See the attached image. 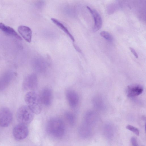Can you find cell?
Here are the masks:
<instances>
[{
	"mask_svg": "<svg viewBox=\"0 0 146 146\" xmlns=\"http://www.w3.org/2000/svg\"><path fill=\"white\" fill-rule=\"evenodd\" d=\"M25 100L27 106L34 114H38L41 112L42 104L40 96L35 92L29 91L25 96Z\"/></svg>",
	"mask_w": 146,
	"mask_h": 146,
	"instance_id": "cell-1",
	"label": "cell"
},
{
	"mask_svg": "<svg viewBox=\"0 0 146 146\" xmlns=\"http://www.w3.org/2000/svg\"><path fill=\"white\" fill-rule=\"evenodd\" d=\"M34 113L27 105L20 107L18 110L16 117L20 123L27 125L33 120Z\"/></svg>",
	"mask_w": 146,
	"mask_h": 146,
	"instance_id": "cell-2",
	"label": "cell"
},
{
	"mask_svg": "<svg viewBox=\"0 0 146 146\" xmlns=\"http://www.w3.org/2000/svg\"><path fill=\"white\" fill-rule=\"evenodd\" d=\"M48 126V131L52 135L60 136L63 134L64 125L62 120L58 118H53L49 121Z\"/></svg>",
	"mask_w": 146,
	"mask_h": 146,
	"instance_id": "cell-3",
	"label": "cell"
},
{
	"mask_svg": "<svg viewBox=\"0 0 146 146\" xmlns=\"http://www.w3.org/2000/svg\"><path fill=\"white\" fill-rule=\"evenodd\" d=\"M37 76L35 74L33 73L25 78L23 82V88L25 91H33L37 88Z\"/></svg>",
	"mask_w": 146,
	"mask_h": 146,
	"instance_id": "cell-4",
	"label": "cell"
},
{
	"mask_svg": "<svg viewBox=\"0 0 146 146\" xmlns=\"http://www.w3.org/2000/svg\"><path fill=\"white\" fill-rule=\"evenodd\" d=\"M29 129L27 125L19 123L13 128V134L14 138L20 141L25 138L28 135Z\"/></svg>",
	"mask_w": 146,
	"mask_h": 146,
	"instance_id": "cell-5",
	"label": "cell"
},
{
	"mask_svg": "<svg viewBox=\"0 0 146 146\" xmlns=\"http://www.w3.org/2000/svg\"><path fill=\"white\" fill-rule=\"evenodd\" d=\"M13 115L11 110L6 107L0 109V126L6 127L11 123Z\"/></svg>",
	"mask_w": 146,
	"mask_h": 146,
	"instance_id": "cell-6",
	"label": "cell"
},
{
	"mask_svg": "<svg viewBox=\"0 0 146 146\" xmlns=\"http://www.w3.org/2000/svg\"><path fill=\"white\" fill-rule=\"evenodd\" d=\"M40 97L42 104L47 107L50 106L52 100V90L48 87L44 88L42 91Z\"/></svg>",
	"mask_w": 146,
	"mask_h": 146,
	"instance_id": "cell-7",
	"label": "cell"
},
{
	"mask_svg": "<svg viewBox=\"0 0 146 146\" xmlns=\"http://www.w3.org/2000/svg\"><path fill=\"white\" fill-rule=\"evenodd\" d=\"M66 96L70 107L73 108H76L79 101V97L77 93L74 90H68L66 91Z\"/></svg>",
	"mask_w": 146,
	"mask_h": 146,
	"instance_id": "cell-8",
	"label": "cell"
},
{
	"mask_svg": "<svg viewBox=\"0 0 146 146\" xmlns=\"http://www.w3.org/2000/svg\"><path fill=\"white\" fill-rule=\"evenodd\" d=\"M143 90V87L141 85L133 84L128 86L126 89V94L128 97H136L141 94Z\"/></svg>",
	"mask_w": 146,
	"mask_h": 146,
	"instance_id": "cell-9",
	"label": "cell"
},
{
	"mask_svg": "<svg viewBox=\"0 0 146 146\" xmlns=\"http://www.w3.org/2000/svg\"><path fill=\"white\" fill-rule=\"evenodd\" d=\"M13 76V72L7 71L0 77V90H3L9 86Z\"/></svg>",
	"mask_w": 146,
	"mask_h": 146,
	"instance_id": "cell-10",
	"label": "cell"
},
{
	"mask_svg": "<svg viewBox=\"0 0 146 146\" xmlns=\"http://www.w3.org/2000/svg\"><path fill=\"white\" fill-rule=\"evenodd\" d=\"M88 10L92 15L94 20V24L93 31L94 32H96L99 30L102 27V18L99 13L95 9L89 8Z\"/></svg>",
	"mask_w": 146,
	"mask_h": 146,
	"instance_id": "cell-11",
	"label": "cell"
},
{
	"mask_svg": "<svg viewBox=\"0 0 146 146\" xmlns=\"http://www.w3.org/2000/svg\"><path fill=\"white\" fill-rule=\"evenodd\" d=\"M47 65L45 60L40 58H36L34 60L33 62V68L36 71L40 73L44 72Z\"/></svg>",
	"mask_w": 146,
	"mask_h": 146,
	"instance_id": "cell-12",
	"label": "cell"
},
{
	"mask_svg": "<svg viewBox=\"0 0 146 146\" xmlns=\"http://www.w3.org/2000/svg\"><path fill=\"white\" fill-rule=\"evenodd\" d=\"M19 33L27 42H30L31 40L32 31L29 27L25 26H20L18 28Z\"/></svg>",
	"mask_w": 146,
	"mask_h": 146,
	"instance_id": "cell-13",
	"label": "cell"
},
{
	"mask_svg": "<svg viewBox=\"0 0 146 146\" xmlns=\"http://www.w3.org/2000/svg\"><path fill=\"white\" fill-rule=\"evenodd\" d=\"M0 29L9 35L14 37L20 40H22L21 37L13 29L1 23H0Z\"/></svg>",
	"mask_w": 146,
	"mask_h": 146,
	"instance_id": "cell-14",
	"label": "cell"
},
{
	"mask_svg": "<svg viewBox=\"0 0 146 146\" xmlns=\"http://www.w3.org/2000/svg\"><path fill=\"white\" fill-rule=\"evenodd\" d=\"M51 20L54 24L62 30L72 40L73 42L75 41L74 38L73 36L67 28L62 23L57 19L54 18H52Z\"/></svg>",
	"mask_w": 146,
	"mask_h": 146,
	"instance_id": "cell-15",
	"label": "cell"
},
{
	"mask_svg": "<svg viewBox=\"0 0 146 146\" xmlns=\"http://www.w3.org/2000/svg\"><path fill=\"white\" fill-rule=\"evenodd\" d=\"M105 135L108 139H111L114 135L113 127L110 124H107L105 125L104 127Z\"/></svg>",
	"mask_w": 146,
	"mask_h": 146,
	"instance_id": "cell-16",
	"label": "cell"
},
{
	"mask_svg": "<svg viewBox=\"0 0 146 146\" xmlns=\"http://www.w3.org/2000/svg\"><path fill=\"white\" fill-rule=\"evenodd\" d=\"M100 34L102 37L109 41H111L113 40L111 35L107 32L102 31L100 33Z\"/></svg>",
	"mask_w": 146,
	"mask_h": 146,
	"instance_id": "cell-17",
	"label": "cell"
},
{
	"mask_svg": "<svg viewBox=\"0 0 146 146\" xmlns=\"http://www.w3.org/2000/svg\"><path fill=\"white\" fill-rule=\"evenodd\" d=\"M126 128L128 130L133 132L136 135H139V130L137 128L131 125H127Z\"/></svg>",
	"mask_w": 146,
	"mask_h": 146,
	"instance_id": "cell-18",
	"label": "cell"
},
{
	"mask_svg": "<svg viewBox=\"0 0 146 146\" xmlns=\"http://www.w3.org/2000/svg\"><path fill=\"white\" fill-rule=\"evenodd\" d=\"M65 116L67 119L70 121L74 122L75 119L74 115L70 112H66L65 113Z\"/></svg>",
	"mask_w": 146,
	"mask_h": 146,
	"instance_id": "cell-19",
	"label": "cell"
},
{
	"mask_svg": "<svg viewBox=\"0 0 146 146\" xmlns=\"http://www.w3.org/2000/svg\"><path fill=\"white\" fill-rule=\"evenodd\" d=\"M131 141L132 146H139L136 138L134 137H132Z\"/></svg>",
	"mask_w": 146,
	"mask_h": 146,
	"instance_id": "cell-20",
	"label": "cell"
},
{
	"mask_svg": "<svg viewBox=\"0 0 146 146\" xmlns=\"http://www.w3.org/2000/svg\"><path fill=\"white\" fill-rule=\"evenodd\" d=\"M129 49L130 50L131 52L135 56L136 58H137L138 57V55L135 50L133 48L131 47H129Z\"/></svg>",
	"mask_w": 146,
	"mask_h": 146,
	"instance_id": "cell-21",
	"label": "cell"
},
{
	"mask_svg": "<svg viewBox=\"0 0 146 146\" xmlns=\"http://www.w3.org/2000/svg\"><path fill=\"white\" fill-rule=\"evenodd\" d=\"M74 47L75 48V49H76V50L77 51H78V52H81V50L80 49V48L78 47V46H76V45H74Z\"/></svg>",
	"mask_w": 146,
	"mask_h": 146,
	"instance_id": "cell-22",
	"label": "cell"
}]
</instances>
